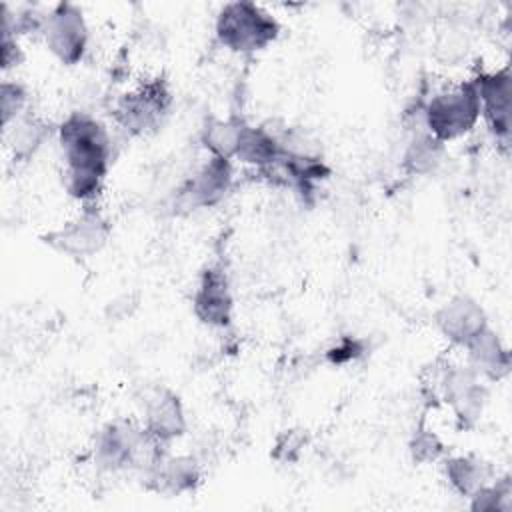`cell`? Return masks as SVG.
Returning <instances> with one entry per match:
<instances>
[{"instance_id": "cell-12", "label": "cell", "mask_w": 512, "mask_h": 512, "mask_svg": "<svg viewBox=\"0 0 512 512\" xmlns=\"http://www.w3.org/2000/svg\"><path fill=\"white\" fill-rule=\"evenodd\" d=\"M436 328L454 346L464 348L476 334H480L488 324L484 308L468 294H456L446 300L436 316Z\"/></svg>"}, {"instance_id": "cell-24", "label": "cell", "mask_w": 512, "mask_h": 512, "mask_svg": "<svg viewBox=\"0 0 512 512\" xmlns=\"http://www.w3.org/2000/svg\"><path fill=\"white\" fill-rule=\"evenodd\" d=\"M362 344L354 338H342L338 344H334L326 356L332 364H346V362H352L356 360L360 354H362Z\"/></svg>"}, {"instance_id": "cell-25", "label": "cell", "mask_w": 512, "mask_h": 512, "mask_svg": "<svg viewBox=\"0 0 512 512\" xmlns=\"http://www.w3.org/2000/svg\"><path fill=\"white\" fill-rule=\"evenodd\" d=\"M22 62V48L12 32L2 30V68L10 70Z\"/></svg>"}, {"instance_id": "cell-10", "label": "cell", "mask_w": 512, "mask_h": 512, "mask_svg": "<svg viewBox=\"0 0 512 512\" xmlns=\"http://www.w3.org/2000/svg\"><path fill=\"white\" fill-rule=\"evenodd\" d=\"M110 236L108 220L94 208H84L58 230L46 236V242L70 258H90L98 254Z\"/></svg>"}, {"instance_id": "cell-7", "label": "cell", "mask_w": 512, "mask_h": 512, "mask_svg": "<svg viewBox=\"0 0 512 512\" xmlns=\"http://www.w3.org/2000/svg\"><path fill=\"white\" fill-rule=\"evenodd\" d=\"M42 36L52 56L66 66L78 64L88 50L86 18L82 10L70 2H60L48 12Z\"/></svg>"}, {"instance_id": "cell-19", "label": "cell", "mask_w": 512, "mask_h": 512, "mask_svg": "<svg viewBox=\"0 0 512 512\" xmlns=\"http://www.w3.org/2000/svg\"><path fill=\"white\" fill-rule=\"evenodd\" d=\"M248 122L238 118V116H230V118H212L206 122V126L202 128V146L206 148L208 156H218V158H226L232 160L238 152V144L244 132V126Z\"/></svg>"}, {"instance_id": "cell-20", "label": "cell", "mask_w": 512, "mask_h": 512, "mask_svg": "<svg viewBox=\"0 0 512 512\" xmlns=\"http://www.w3.org/2000/svg\"><path fill=\"white\" fill-rule=\"evenodd\" d=\"M50 136V128L38 116L22 114L14 124L6 128V138L16 160H28L38 152L44 140Z\"/></svg>"}, {"instance_id": "cell-3", "label": "cell", "mask_w": 512, "mask_h": 512, "mask_svg": "<svg viewBox=\"0 0 512 512\" xmlns=\"http://www.w3.org/2000/svg\"><path fill=\"white\" fill-rule=\"evenodd\" d=\"M420 114L422 128L442 144L466 136L480 120V96L474 78L434 92Z\"/></svg>"}, {"instance_id": "cell-16", "label": "cell", "mask_w": 512, "mask_h": 512, "mask_svg": "<svg viewBox=\"0 0 512 512\" xmlns=\"http://www.w3.org/2000/svg\"><path fill=\"white\" fill-rule=\"evenodd\" d=\"M282 152H284V144L276 134H272L264 126L246 124L234 158L240 160L242 164L260 168V170H272L278 164Z\"/></svg>"}, {"instance_id": "cell-23", "label": "cell", "mask_w": 512, "mask_h": 512, "mask_svg": "<svg viewBox=\"0 0 512 512\" xmlns=\"http://www.w3.org/2000/svg\"><path fill=\"white\" fill-rule=\"evenodd\" d=\"M410 452H412L414 462L430 464V462H436L438 458H442L444 444L440 442V438L434 432L418 430L410 442Z\"/></svg>"}, {"instance_id": "cell-9", "label": "cell", "mask_w": 512, "mask_h": 512, "mask_svg": "<svg viewBox=\"0 0 512 512\" xmlns=\"http://www.w3.org/2000/svg\"><path fill=\"white\" fill-rule=\"evenodd\" d=\"M480 96V118L496 142L508 146L512 122V74L510 66L494 72H480L476 78Z\"/></svg>"}, {"instance_id": "cell-5", "label": "cell", "mask_w": 512, "mask_h": 512, "mask_svg": "<svg viewBox=\"0 0 512 512\" xmlns=\"http://www.w3.org/2000/svg\"><path fill=\"white\" fill-rule=\"evenodd\" d=\"M234 180L232 160L208 156L194 174L182 182L172 198L174 214H190L212 208L224 200Z\"/></svg>"}, {"instance_id": "cell-11", "label": "cell", "mask_w": 512, "mask_h": 512, "mask_svg": "<svg viewBox=\"0 0 512 512\" xmlns=\"http://www.w3.org/2000/svg\"><path fill=\"white\" fill-rule=\"evenodd\" d=\"M194 316L210 328H228L234 314V296L226 272L220 266H206L192 294Z\"/></svg>"}, {"instance_id": "cell-1", "label": "cell", "mask_w": 512, "mask_h": 512, "mask_svg": "<svg viewBox=\"0 0 512 512\" xmlns=\"http://www.w3.org/2000/svg\"><path fill=\"white\" fill-rule=\"evenodd\" d=\"M58 146L64 162L62 182L66 192L84 204L94 200L112 160L108 128L86 112H72L58 126Z\"/></svg>"}, {"instance_id": "cell-21", "label": "cell", "mask_w": 512, "mask_h": 512, "mask_svg": "<svg viewBox=\"0 0 512 512\" xmlns=\"http://www.w3.org/2000/svg\"><path fill=\"white\" fill-rule=\"evenodd\" d=\"M470 510L474 512H510L512 510V484L510 478H494L470 498Z\"/></svg>"}, {"instance_id": "cell-4", "label": "cell", "mask_w": 512, "mask_h": 512, "mask_svg": "<svg viewBox=\"0 0 512 512\" xmlns=\"http://www.w3.org/2000/svg\"><path fill=\"white\" fill-rule=\"evenodd\" d=\"M214 34L220 46L236 54L268 48L280 34V22L256 2H228L216 14Z\"/></svg>"}, {"instance_id": "cell-22", "label": "cell", "mask_w": 512, "mask_h": 512, "mask_svg": "<svg viewBox=\"0 0 512 512\" xmlns=\"http://www.w3.org/2000/svg\"><path fill=\"white\" fill-rule=\"evenodd\" d=\"M28 92L16 80H4L0 86V108H2V124L8 128L14 124L26 110Z\"/></svg>"}, {"instance_id": "cell-15", "label": "cell", "mask_w": 512, "mask_h": 512, "mask_svg": "<svg viewBox=\"0 0 512 512\" xmlns=\"http://www.w3.org/2000/svg\"><path fill=\"white\" fill-rule=\"evenodd\" d=\"M158 492L182 494L194 490L200 482V468L190 456H164L150 472L144 474Z\"/></svg>"}, {"instance_id": "cell-8", "label": "cell", "mask_w": 512, "mask_h": 512, "mask_svg": "<svg viewBox=\"0 0 512 512\" xmlns=\"http://www.w3.org/2000/svg\"><path fill=\"white\" fill-rule=\"evenodd\" d=\"M438 388L446 404H450L458 422L466 428L474 426L484 412L488 388L484 380L468 364H450L438 376Z\"/></svg>"}, {"instance_id": "cell-14", "label": "cell", "mask_w": 512, "mask_h": 512, "mask_svg": "<svg viewBox=\"0 0 512 512\" xmlns=\"http://www.w3.org/2000/svg\"><path fill=\"white\" fill-rule=\"evenodd\" d=\"M466 358L468 366L474 368V372L482 380L498 382L508 376L510 372V350L502 342L496 330L486 326L480 334H476L466 346Z\"/></svg>"}, {"instance_id": "cell-13", "label": "cell", "mask_w": 512, "mask_h": 512, "mask_svg": "<svg viewBox=\"0 0 512 512\" xmlns=\"http://www.w3.org/2000/svg\"><path fill=\"white\" fill-rule=\"evenodd\" d=\"M142 426L160 442L168 444L186 432V412L180 396L166 386L152 388L144 396Z\"/></svg>"}, {"instance_id": "cell-17", "label": "cell", "mask_w": 512, "mask_h": 512, "mask_svg": "<svg viewBox=\"0 0 512 512\" xmlns=\"http://www.w3.org/2000/svg\"><path fill=\"white\" fill-rule=\"evenodd\" d=\"M442 468L452 490L464 498H470L474 492H478L496 478L492 466L486 460L470 454L444 458Z\"/></svg>"}, {"instance_id": "cell-18", "label": "cell", "mask_w": 512, "mask_h": 512, "mask_svg": "<svg viewBox=\"0 0 512 512\" xmlns=\"http://www.w3.org/2000/svg\"><path fill=\"white\" fill-rule=\"evenodd\" d=\"M444 146L446 144H442L424 128H420L418 132L412 134L404 150L402 168L412 176H428L436 172L444 158Z\"/></svg>"}, {"instance_id": "cell-2", "label": "cell", "mask_w": 512, "mask_h": 512, "mask_svg": "<svg viewBox=\"0 0 512 512\" xmlns=\"http://www.w3.org/2000/svg\"><path fill=\"white\" fill-rule=\"evenodd\" d=\"M164 442L154 438L142 424L118 418L104 424L94 440V462L106 472H150L166 454Z\"/></svg>"}, {"instance_id": "cell-6", "label": "cell", "mask_w": 512, "mask_h": 512, "mask_svg": "<svg viewBox=\"0 0 512 512\" xmlns=\"http://www.w3.org/2000/svg\"><path fill=\"white\" fill-rule=\"evenodd\" d=\"M170 102L172 96L164 80H146L118 98L114 106V120L126 134L142 136L160 126Z\"/></svg>"}]
</instances>
